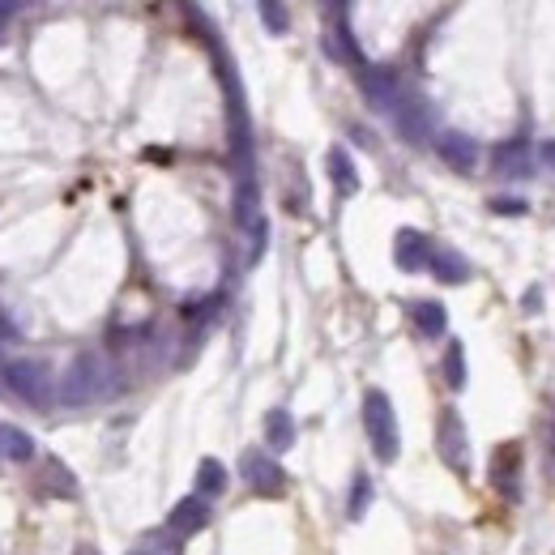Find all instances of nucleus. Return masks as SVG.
Segmentation results:
<instances>
[{"label":"nucleus","instance_id":"nucleus-1","mask_svg":"<svg viewBox=\"0 0 555 555\" xmlns=\"http://www.w3.org/2000/svg\"><path fill=\"white\" fill-rule=\"evenodd\" d=\"M111 393V363L103 355H77L60 380V402L65 406H90Z\"/></svg>","mask_w":555,"mask_h":555},{"label":"nucleus","instance_id":"nucleus-2","mask_svg":"<svg viewBox=\"0 0 555 555\" xmlns=\"http://www.w3.org/2000/svg\"><path fill=\"white\" fill-rule=\"evenodd\" d=\"M363 432H368L372 453L380 457V462H398V453H402L398 415H393V402L380 389L363 393Z\"/></svg>","mask_w":555,"mask_h":555},{"label":"nucleus","instance_id":"nucleus-3","mask_svg":"<svg viewBox=\"0 0 555 555\" xmlns=\"http://www.w3.org/2000/svg\"><path fill=\"white\" fill-rule=\"evenodd\" d=\"M5 385L18 393L22 402L30 406H52V398H60V389H56V380L52 372H47V363L43 359H13L5 363Z\"/></svg>","mask_w":555,"mask_h":555},{"label":"nucleus","instance_id":"nucleus-4","mask_svg":"<svg viewBox=\"0 0 555 555\" xmlns=\"http://www.w3.org/2000/svg\"><path fill=\"white\" fill-rule=\"evenodd\" d=\"M389 116H393L398 133L410 141V146H423V141H432V133H436V111H432L427 99H419L415 90H402V99H398V107H393Z\"/></svg>","mask_w":555,"mask_h":555},{"label":"nucleus","instance_id":"nucleus-5","mask_svg":"<svg viewBox=\"0 0 555 555\" xmlns=\"http://www.w3.org/2000/svg\"><path fill=\"white\" fill-rule=\"evenodd\" d=\"M240 474L257 496H282V487H287V470H282L269 453H257V449H248L240 457Z\"/></svg>","mask_w":555,"mask_h":555},{"label":"nucleus","instance_id":"nucleus-6","mask_svg":"<svg viewBox=\"0 0 555 555\" xmlns=\"http://www.w3.org/2000/svg\"><path fill=\"white\" fill-rule=\"evenodd\" d=\"M436 444H440V457L444 466H453L457 474L470 470V444H466V423L457 410H444L440 415V432H436Z\"/></svg>","mask_w":555,"mask_h":555},{"label":"nucleus","instance_id":"nucleus-7","mask_svg":"<svg viewBox=\"0 0 555 555\" xmlns=\"http://www.w3.org/2000/svg\"><path fill=\"white\" fill-rule=\"evenodd\" d=\"M436 154H440L453 171H462V176L479 171V141L466 137L462 129H444V133H436Z\"/></svg>","mask_w":555,"mask_h":555},{"label":"nucleus","instance_id":"nucleus-8","mask_svg":"<svg viewBox=\"0 0 555 555\" xmlns=\"http://www.w3.org/2000/svg\"><path fill=\"white\" fill-rule=\"evenodd\" d=\"M363 99H368L376 111H393L402 99V82H398V73H393L389 65H368L363 69Z\"/></svg>","mask_w":555,"mask_h":555},{"label":"nucleus","instance_id":"nucleus-9","mask_svg":"<svg viewBox=\"0 0 555 555\" xmlns=\"http://www.w3.org/2000/svg\"><path fill=\"white\" fill-rule=\"evenodd\" d=\"M534 167H538V158L526 137H513V141H504V146H496V176L526 180V176H534Z\"/></svg>","mask_w":555,"mask_h":555},{"label":"nucleus","instance_id":"nucleus-10","mask_svg":"<svg viewBox=\"0 0 555 555\" xmlns=\"http://www.w3.org/2000/svg\"><path fill=\"white\" fill-rule=\"evenodd\" d=\"M393 261H398V269H406V274H419V269H427V261H432V240L415 227H402L393 235Z\"/></svg>","mask_w":555,"mask_h":555},{"label":"nucleus","instance_id":"nucleus-11","mask_svg":"<svg viewBox=\"0 0 555 555\" xmlns=\"http://www.w3.org/2000/svg\"><path fill=\"white\" fill-rule=\"evenodd\" d=\"M210 517H214V513H210V500L193 491V496H184L176 509L167 513V530L180 534V538H188V534H201L205 526H210Z\"/></svg>","mask_w":555,"mask_h":555},{"label":"nucleus","instance_id":"nucleus-12","mask_svg":"<svg viewBox=\"0 0 555 555\" xmlns=\"http://www.w3.org/2000/svg\"><path fill=\"white\" fill-rule=\"evenodd\" d=\"M491 483L500 487V496L521 500V449L517 444L496 449V457H491Z\"/></svg>","mask_w":555,"mask_h":555},{"label":"nucleus","instance_id":"nucleus-13","mask_svg":"<svg viewBox=\"0 0 555 555\" xmlns=\"http://www.w3.org/2000/svg\"><path fill=\"white\" fill-rule=\"evenodd\" d=\"M427 269H432V278L444 282V287H462V282H470V261L462 257V252H453V248H432Z\"/></svg>","mask_w":555,"mask_h":555},{"label":"nucleus","instance_id":"nucleus-14","mask_svg":"<svg viewBox=\"0 0 555 555\" xmlns=\"http://www.w3.org/2000/svg\"><path fill=\"white\" fill-rule=\"evenodd\" d=\"M325 171H329V180H333V188H338L342 197H355L359 193V171H355V158L346 154V146H329Z\"/></svg>","mask_w":555,"mask_h":555},{"label":"nucleus","instance_id":"nucleus-15","mask_svg":"<svg viewBox=\"0 0 555 555\" xmlns=\"http://www.w3.org/2000/svg\"><path fill=\"white\" fill-rule=\"evenodd\" d=\"M235 222H240V231H257L261 227V193H257V184H252V176L248 180H240V188H235Z\"/></svg>","mask_w":555,"mask_h":555},{"label":"nucleus","instance_id":"nucleus-16","mask_svg":"<svg viewBox=\"0 0 555 555\" xmlns=\"http://www.w3.org/2000/svg\"><path fill=\"white\" fill-rule=\"evenodd\" d=\"M410 316H415V329L423 338H440V333L449 329V312H444V304H436V299H419V304L410 308Z\"/></svg>","mask_w":555,"mask_h":555},{"label":"nucleus","instance_id":"nucleus-17","mask_svg":"<svg viewBox=\"0 0 555 555\" xmlns=\"http://www.w3.org/2000/svg\"><path fill=\"white\" fill-rule=\"evenodd\" d=\"M265 440H269V449H274V453H282V449H291V444H295V419L282 406H274L265 415Z\"/></svg>","mask_w":555,"mask_h":555},{"label":"nucleus","instance_id":"nucleus-18","mask_svg":"<svg viewBox=\"0 0 555 555\" xmlns=\"http://www.w3.org/2000/svg\"><path fill=\"white\" fill-rule=\"evenodd\" d=\"M43 483H47V491H56L60 500L77 496V479L69 474V466L60 462V457H47V462H43Z\"/></svg>","mask_w":555,"mask_h":555},{"label":"nucleus","instance_id":"nucleus-19","mask_svg":"<svg viewBox=\"0 0 555 555\" xmlns=\"http://www.w3.org/2000/svg\"><path fill=\"white\" fill-rule=\"evenodd\" d=\"M0 453L13 457V462H30V457H35V440H30V432H22V427L5 423L0 427Z\"/></svg>","mask_w":555,"mask_h":555},{"label":"nucleus","instance_id":"nucleus-20","mask_svg":"<svg viewBox=\"0 0 555 555\" xmlns=\"http://www.w3.org/2000/svg\"><path fill=\"white\" fill-rule=\"evenodd\" d=\"M222 491H227V466L205 457L197 466V496H222Z\"/></svg>","mask_w":555,"mask_h":555},{"label":"nucleus","instance_id":"nucleus-21","mask_svg":"<svg viewBox=\"0 0 555 555\" xmlns=\"http://www.w3.org/2000/svg\"><path fill=\"white\" fill-rule=\"evenodd\" d=\"M444 380H449L453 393L466 389V346L462 342H449V351H444Z\"/></svg>","mask_w":555,"mask_h":555},{"label":"nucleus","instance_id":"nucleus-22","mask_svg":"<svg viewBox=\"0 0 555 555\" xmlns=\"http://www.w3.org/2000/svg\"><path fill=\"white\" fill-rule=\"evenodd\" d=\"M368 504H372V479H368V474H355V483H351V500H346V517H351V521H363Z\"/></svg>","mask_w":555,"mask_h":555},{"label":"nucleus","instance_id":"nucleus-23","mask_svg":"<svg viewBox=\"0 0 555 555\" xmlns=\"http://www.w3.org/2000/svg\"><path fill=\"white\" fill-rule=\"evenodd\" d=\"M257 13H261V22H265V30H269V35H287V26H291V13L282 9V5H274V0H261V5H257Z\"/></svg>","mask_w":555,"mask_h":555},{"label":"nucleus","instance_id":"nucleus-24","mask_svg":"<svg viewBox=\"0 0 555 555\" xmlns=\"http://www.w3.org/2000/svg\"><path fill=\"white\" fill-rule=\"evenodd\" d=\"M538 163H543L547 171H555V141H543V146H538Z\"/></svg>","mask_w":555,"mask_h":555},{"label":"nucleus","instance_id":"nucleus-25","mask_svg":"<svg viewBox=\"0 0 555 555\" xmlns=\"http://www.w3.org/2000/svg\"><path fill=\"white\" fill-rule=\"evenodd\" d=\"M491 210H496V214H521L526 205H521V201H504V197H496V201H491Z\"/></svg>","mask_w":555,"mask_h":555},{"label":"nucleus","instance_id":"nucleus-26","mask_svg":"<svg viewBox=\"0 0 555 555\" xmlns=\"http://www.w3.org/2000/svg\"><path fill=\"white\" fill-rule=\"evenodd\" d=\"M521 308H526V312H538V308H543V291L530 287V291H526V299H521Z\"/></svg>","mask_w":555,"mask_h":555},{"label":"nucleus","instance_id":"nucleus-27","mask_svg":"<svg viewBox=\"0 0 555 555\" xmlns=\"http://www.w3.org/2000/svg\"><path fill=\"white\" fill-rule=\"evenodd\" d=\"M13 333H18V329H13V321L5 316V308H0V338H13Z\"/></svg>","mask_w":555,"mask_h":555},{"label":"nucleus","instance_id":"nucleus-28","mask_svg":"<svg viewBox=\"0 0 555 555\" xmlns=\"http://www.w3.org/2000/svg\"><path fill=\"white\" fill-rule=\"evenodd\" d=\"M13 13H18V5H0V35H5V22L13 18Z\"/></svg>","mask_w":555,"mask_h":555},{"label":"nucleus","instance_id":"nucleus-29","mask_svg":"<svg viewBox=\"0 0 555 555\" xmlns=\"http://www.w3.org/2000/svg\"><path fill=\"white\" fill-rule=\"evenodd\" d=\"M73 555H99V547H90V543H82V547H77Z\"/></svg>","mask_w":555,"mask_h":555},{"label":"nucleus","instance_id":"nucleus-30","mask_svg":"<svg viewBox=\"0 0 555 555\" xmlns=\"http://www.w3.org/2000/svg\"><path fill=\"white\" fill-rule=\"evenodd\" d=\"M129 555H146V551H129Z\"/></svg>","mask_w":555,"mask_h":555}]
</instances>
